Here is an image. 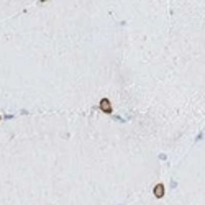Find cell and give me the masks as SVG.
<instances>
[{"label":"cell","mask_w":205,"mask_h":205,"mask_svg":"<svg viewBox=\"0 0 205 205\" xmlns=\"http://www.w3.org/2000/svg\"><path fill=\"white\" fill-rule=\"evenodd\" d=\"M0 121H2V115H0Z\"/></svg>","instance_id":"3"},{"label":"cell","mask_w":205,"mask_h":205,"mask_svg":"<svg viewBox=\"0 0 205 205\" xmlns=\"http://www.w3.org/2000/svg\"><path fill=\"white\" fill-rule=\"evenodd\" d=\"M100 110H102V112H105V113H112L113 112L108 98H102V100H100Z\"/></svg>","instance_id":"1"},{"label":"cell","mask_w":205,"mask_h":205,"mask_svg":"<svg viewBox=\"0 0 205 205\" xmlns=\"http://www.w3.org/2000/svg\"><path fill=\"white\" fill-rule=\"evenodd\" d=\"M153 194H154L157 199H163L164 197V186L163 184H157V186L154 187V190H153Z\"/></svg>","instance_id":"2"}]
</instances>
